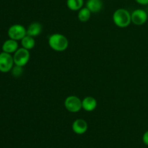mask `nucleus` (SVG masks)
Segmentation results:
<instances>
[{
  "mask_svg": "<svg viewBox=\"0 0 148 148\" xmlns=\"http://www.w3.org/2000/svg\"><path fill=\"white\" fill-rule=\"evenodd\" d=\"M49 45L53 50L62 52L66 50L68 48L69 40L62 34L54 33L49 37Z\"/></svg>",
  "mask_w": 148,
  "mask_h": 148,
  "instance_id": "nucleus-1",
  "label": "nucleus"
},
{
  "mask_svg": "<svg viewBox=\"0 0 148 148\" xmlns=\"http://www.w3.org/2000/svg\"><path fill=\"white\" fill-rule=\"evenodd\" d=\"M113 21L118 27H127L132 23L131 14L126 9H118L113 14Z\"/></svg>",
  "mask_w": 148,
  "mask_h": 148,
  "instance_id": "nucleus-2",
  "label": "nucleus"
},
{
  "mask_svg": "<svg viewBox=\"0 0 148 148\" xmlns=\"http://www.w3.org/2000/svg\"><path fill=\"white\" fill-rule=\"evenodd\" d=\"M13 59H14V63L15 65L20 66H24L29 62L30 52L27 49H25L23 47L18 49L14 52Z\"/></svg>",
  "mask_w": 148,
  "mask_h": 148,
  "instance_id": "nucleus-3",
  "label": "nucleus"
},
{
  "mask_svg": "<svg viewBox=\"0 0 148 148\" xmlns=\"http://www.w3.org/2000/svg\"><path fill=\"white\" fill-rule=\"evenodd\" d=\"M64 106L69 112L77 113L82 108V101L77 96L70 95L65 99Z\"/></svg>",
  "mask_w": 148,
  "mask_h": 148,
  "instance_id": "nucleus-4",
  "label": "nucleus"
},
{
  "mask_svg": "<svg viewBox=\"0 0 148 148\" xmlns=\"http://www.w3.org/2000/svg\"><path fill=\"white\" fill-rule=\"evenodd\" d=\"M26 35H27V30L22 25L16 24L12 25L8 30L9 37L13 40H22Z\"/></svg>",
  "mask_w": 148,
  "mask_h": 148,
  "instance_id": "nucleus-5",
  "label": "nucleus"
},
{
  "mask_svg": "<svg viewBox=\"0 0 148 148\" xmlns=\"http://www.w3.org/2000/svg\"><path fill=\"white\" fill-rule=\"evenodd\" d=\"M13 56L10 53L1 52L0 53V71L1 72H8L12 69L14 64Z\"/></svg>",
  "mask_w": 148,
  "mask_h": 148,
  "instance_id": "nucleus-6",
  "label": "nucleus"
},
{
  "mask_svg": "<svg viewBox=\"0 0 148 148\" xmlns=\"http://www.w3.org/2000/svg\"><path fill=\"white\" fill-rule=\"evenodd\" d=\"M132 22L137 25H142L146 23L147 20V14L145 10L137 9L133 11L131 14Z\"/></svg>",
  "mask_w": 148,
  "mask_h": 148,
  "instance_id": "nucleus-7",
  "label": "nucleus"
},
{
  "mask_svg": "<svg viewBox=\"0 0 148 148\" xmlns=\"http://www.w3.org/2000/svg\"><path fill=\"white\" fill-rule=\"evenodd\" d=\"M88 123L82 119H77L73 122L72 125V130L77 134H82L88 130Z\"/></svg>",
  "mask_w": 148,
  "mask_h": 148,
  "instance_id": "nucleus-8",
  "label": "nucleus"
},
{
  "mask_svg": "<svg viewBox=\"0 0 148 148\" xmlns=\"http://www.w3.org/2000/svg\"><path fill=\"white\" fill-rule=\"evenodd\" d=\"M97 105H98V103H97L96 99L93 97L88 96L82 101V108L88 112L94 111L96 108Z\"/></svg>",
  "mask_w": 148,
  "mask_h": 148,
  "instance_id": "nucleus-9",
  "label": "nucleus"
},
{
  "mask_svg": "<svg viewBox=\"0 0 148 148\" xmlns=\"http://www.w3.org/2000/svg\"><path fill=\"white\" fill-rule=\"evenodd\" d=\"M102 0H88L86 2V7L92 13L99 12L103 8Z\"/></svg>",
  "mask_w": 148,
  "mask_h": 148,
  "instance_id": "nucleus-10",
  "label": "nucleus"
},
{
  "mask_svg": "<svg viewBox=\"0 0 148 148\" xmlns=\"http://www.w3.org/2000/svg\"><path fill=\"white\" fill-rule=\"evenodd\" d=\"M18 49V43L17 40L13 39H9L6 40L2 45V50L4 52L8 53H14Z\"/></svg>",
  "mask_w": 148,
  "mask_h": 148,
  "instance_id": "nucleus-11",
  "label": "nucleus"
},
{
  "mask_svg": "<svg viewBox=\"0 0 148 148\" xmlns=\"http://www.w3.org/2000/svg\"><path fill=\"white\" fill-rule=\"evenodd\" d=\"M41 32L42 25L37 22L32 23L27 29V35L32 36V37H36V36H39Z\"/></svg>",
  "mask_w": 148,
  "mask_h": 148,
  "instance_id": "nucleus-12",
  "label": "nucleus"
},
{
  "mask_svg": "<svg viewBox=\"0 0 148 148\" xmlns=\"http://www.w3.org/2000/svg\"><path fill=\"white\" fill-rule=\"evenodd\" d=\"M84 4V0H66V5L69 10L77 11L82 9Z\"/></svg>",
  "mask_w": 148,
  "mask_h": 148,
  "instance_id": "nucleus-13",
  "label": "nucleus"
},
{
  "mask_svg": "<svg viewBox=\"0 0 148 148\" xmlns=\"http://www.w3.org/2000/svg\"><path fill=\"white\" fill-rule=\"evenodd\" d=\"M21 43L23 48L27 49V50H30L35 46L36 42H35L33 37L28 36V35H26L21 40Z\"/></svg>",
  "mask_w": 148,
  "mask_h": 148,
  "instance_id": "nucleus-14",
  "label": "nucleus"
},
{
  "mask_svg": "<svg viewBox=\"0 0 148 148\" xmlns=\"http://www.w3.org/2000/svg\"><path fill=\"white\" fill-rule=\"evenodd\" d=\"M91 13L92 12L87 7L80 9L79 12H78V19H79V21L85 23V22L88 21L89 19L90 18Z\"/></svg>",
  "mask_w": 148,
  "mask_h": 148,
  "instance_id": "nucleus-15",
  "label": "nucleus"
},
{
  "mask_svg": "<svg viewBox=\"0 0 148 148\" xmlns=\"http://www.w3.org/2000/svg\"><path fill=\"white\" fill-rule=\"evenodd\" d=\"M23 72V66H17V65H16V66L12 69V75L14 77H18L21 76Z\"/></svg>",
  "mask_w": 148,
  "mask_h": 148,
  "instance_id": "nucleus-16",
  "label": "nucleus"
},
{
  "mask_svg": "<svg viewBox=\"0 0 148 148\" xmlns=\"http://www.w3.org/2000/svg\"><path fill=\"white\" fill-rule=\"evenodd\" d=\"M143 143H144L146 145L148 146V131L146 132L143 134Z\"/></svg>",
  "mask_w": 148,
  "mask_h": 148,
  "instance_id": "nucleus-17",
  "label": "nucleus"
},
{
  "mask_svg": "<svg viewBox=\"0 0 148 148\" xmlns=\"http://www.w3.org/2000/svg\"><path fill=\"white\" fill-rule=\"evenodd\" d=\"M138 4L142 5H147L148 4V0H135Z\"/></svg>",
  "mask_w": 148,
  "mask_h": 148,
  "instance_id": "nucleus-18",
  "label": "nucleus"
}]
</instances>
